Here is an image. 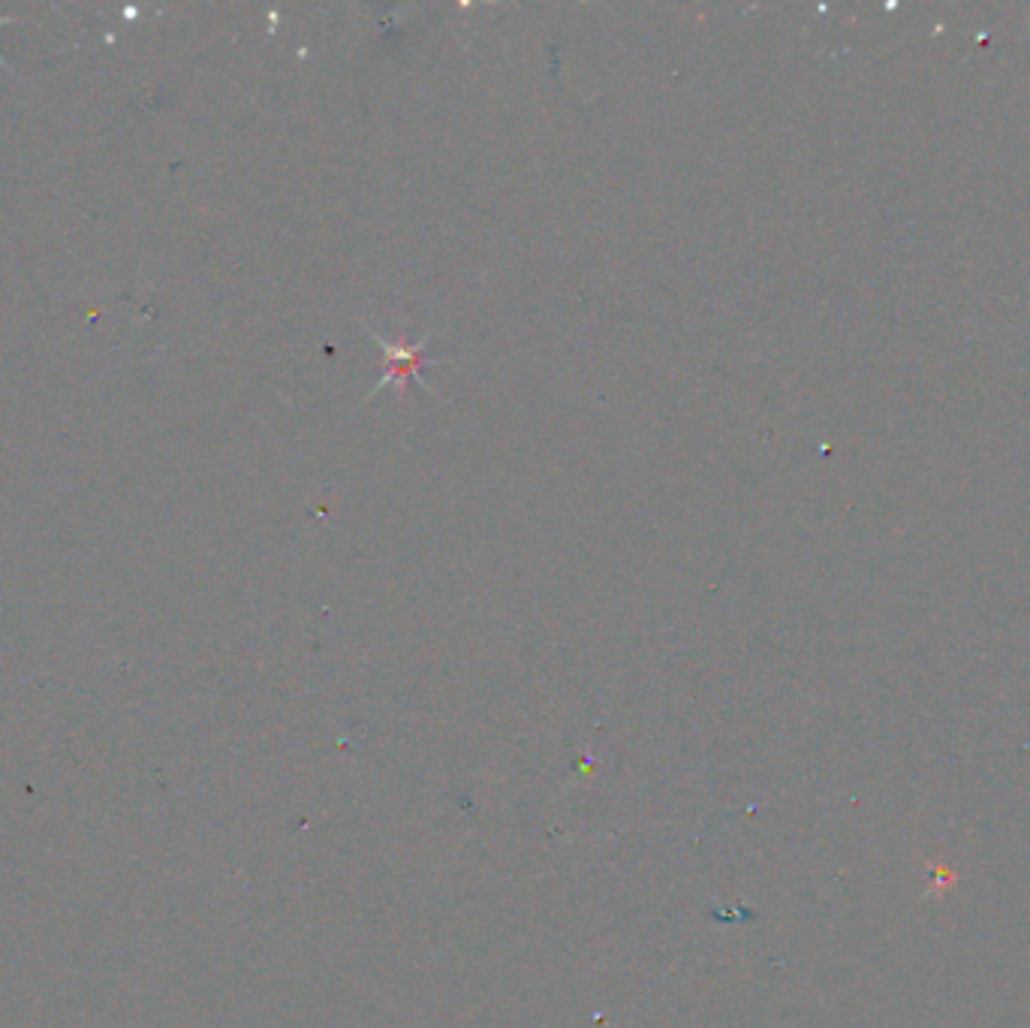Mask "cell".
I'll return each instance as SVG.
<instances>
[{
  "label": "cell",
  "mask_w": 1030,
  "mask_h": 1028,
  "mask_svg": "<svg viewBox=\"0 0 1030 1028\" xmlns=\"http://www.w3.org/2000/svg\"><path fill=\"white\" fill-rule=\"evenodd\" d=\"M377 341L383 344V351H386V368H389L386 377H383V383H379V390H383V386H389V383H395V386H398V393H404L402 383L410 381V377H419V368L425 365V344H428V341L416 344V347L389 344V341H383V339H377Z\"/></svg>",
  "instance_id": "cell-1"
},
{
  "label": "cell",
  "mask_w": 1030,
  "mask_h": 1028,
  "mask_svg": "<svg viewBox=\"0 0 1030 1028\" xmlns=\"http://www.w3.org/2000/svg\"><path fill=\"white\" fill-rule=\"evenodd\" d=\"M7 22H10V19H0V24H7ZM0 64H3V66H10V64H7V61H3V58H0Z\"/></svg>",
  "instance_id": "cell-2"
}]
</instances>
